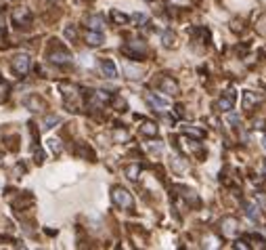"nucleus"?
I'll return each mask as SVG.
<instances>
[{"label":"nucleus","instance_id":"nucleus-14","mask_svg":"<svg viewBox=\"0 0 266 250\" xmlns=\"http://www.w3.org/2000/svg\"><path fill=\"white\" fill-rule=\"evenodd\" d=\"M140 132L147 137H157V126L153 122H143V126H140Z\"/></svg>","mask_w":266,"mask_h":250},{"label":"nucleus","instance_id":"nucleus-17","mask_svg":"<svg viewBox=\"0 0 266 250\" xmlns=\"http://www.w3.org/2000/svg\"><path fill=\"white\" fill-rule=\"evenodd\" d=\"M182 132H184V135H189V137H195V139H201L203 137V130L193 128V126H182Z\"/></svg>","mask_w":266,"mask_h":250},{"label":"nucleus","instance_id":"nucleus-6","mask_svg":"<svg viewBox=\"0 0 266 250\" xmlns=\"http://www.w3.org/2000/svg\"><path fill=\"white\" fill-rule=\"evenodd\" d=\"M13 23L19 25V28H23V25H30V23H32V13H30V8H25V6L15 8V11H13Z\"/></svg>","mask_w":266,"mask_h":250},{"label":"nucleus","instance_id":"nucleus-1","mask_svg":"<svg viewBox=\"0 0 266 250\" xmlns=\"http://www.w3.org/2000/svg\"><path fill=\"white\" fill-rule=\"evenodd\" d=\"M111 200L118 208L122 210H132V206H134V198H132V193L128 189H124V187L115 185L111 189Z\"/></svg>","mask_w":266,"mask_h":250},{"label":"nucleus","instance_id":"nucleus-27","mask_svg":"<svg viewBox=\"0 0 266 250\" xmlns=\"http://www.w3.org/2000/svg\"><path fill=\"white\" fill-rule=\"evenodd\" d=\"M36 162H38V164H42V162H44V154H42L40 149H36Z\"/></svg>","mask_w":266,"mask_h":250},{"label":"nucleus","instance_id":"nucleus-31","mask_svg":"<svg viewBox=\"0 0 266 250\" xmlns=\"http://www.w3.org/2000/svg\"><path fill=\"white\" fill-rule=\"evenodd\" d=\"M52 2H57V0H52Z\"/></svg>","mask_w":266,"mask_h":250},{"label":"nucleus","instance_id":"nucleus-30","mask_svg":"<svg viewBox=\"0 0 266 250\" xmlns=\"http://www.w3.org/2000/svg\"><path fill=\"white\" fill-rule=\"evenodd\" d=\"M262 145H264V149H266V135H264V139H262Z\"/></svg>","mask_w":266,"mask_h":250},{"label":"nucleus","instance_id":"nucleus-29","mask_svg":"<svg viewBox=\"0 0 266 250\" xmlns=\"http://www.w3.org/2000/svg\"><path fill=\"white\" fill-rule=\"evenodd\" d=\"M262 168H264V177H266V160H264V162H262Z\"/></svg>","mask_w":266,"mask_h":250},{"label":"nucleus","instance_id":"nucleus-9","mask_svg":"<svg viewBox=\"0 0 266 250\" xmlns=\"http://www.w3.org/2000/svg\"><path fill=\"white\" fill-rule=\"evenodd\" d=\"M84 40H86L88 47H101L105 38H103V32H99V30H88L86 36H84Z\"/></svg>","mask_w":266,"mask_h":250},{"label":"nucleus","instance_id":"nucleus-3","mask_svg":"<svg viewBox=\"0 0 266 250\" xmlns=\"http://www.w3.org/2000/svg\"><path fill=\"white\" fill-rule=\"evenodd\" d=\"M30 69H32V57L30 55H25V53H21V55H17L13 59V71L17 76H25V74H30Z\"/></svg>","mask_w":266,"mask_h":250},{"label":"nucleus","instance_id":"nucleus-2","mask_svg":"<svg viewBox=\"0 0 266 250\" xmlns=\"http://www.w3.org/2000/svg\"><path fill=\"white\" fill-rule=\"evenodd\" d=\"M124 55H128L130 59H143L147 55V47H145V42H138V40H132L128 42L126 47L122 49Z\"/></svg>","mask_w":266,"mask_h":250},{"label":"nucleus","instance_id":"nucleus-22","mask_svg":"<svg viewBox=\"0 0 266 250\" xmlns=\"http://www.w3.org/2000/svg\"><path fill=\"white\" fill-rule=\"evenodd\" d=\"M55 124H59V116H46V120H44V128H52Z\"/></svg>","mask_w":266,"mask_h":250},{"label":"nucleus","instance_id":"nucleus-11","mask_svg":"<svg viewBox=\"0 0 266 250\" xmlns=\"http://www.w3.org/2000/svg\"><path fill=\"white\" fill-rule=\"evenodd\" d=\"M220 227H222V234H224V236H235L239 223H237V219H233V217H226V219H222V223H220Z\"/></svg>","mask_w":266,"mask_h":250},{"label":"nucleus","instance_id":"nucleus-10","mask_svg":"<svg viewBox=\"0 0 266 250\" xmlns=\"http://www.w3.org/2000/svg\"><path fill=\"white\" fill-rule=\"evenodd\" d=\"M101 71L105 78H118V67H115V63L111 59H101Z\"/></svg>","mask_w":266,"mask_h":250},{"label":"nucleus","instance_id":"nucleus-23","mask_svg":"<svg viewBox=\"0 0 266 250\" xmlns=\"http://www.w3.org/2000/svg\"><path fill=\"white\" fill-rule=\"evenodd\" d=\"M65 38L67 40H76L78 38V32H76L74 25H67V28H65Z\"/></svg>","mask_w":266,"mask_h":250},{"label":"nucleus","instance_id":"nucleus-19","mask_svg":"<svg viewBox=\"0 0 266 250\" xmlns=\"http://www.w3.org/2000/svg\"><path fill=\"white\" fill-rule=\"evenodd\" d=\"M124 71L128 74V78H140V69H138V67H132L130 63L124 65Z\"/></svg>","mask_w":266,"mask_h":250},{"label":"nucleus","instance_id":"nucleus-13","mask_svg":"<svg viewBox=\"0 0 266 250\" xmlns=\"http://www.w3.org/2000/svg\"><path fill=\"white\" fill-rule=\"evenodd\" d=\"M260 101H262L260 95H254L252 91L243 93V110H252V105H254V103H260Z\"/></svg>","mask_w":266,"mask_h":250},{"label":"nucleus","instance_id":"nucleus-16","mask_svg":"<svg viewBox=\"0 0 266 250\" xmlns=\"http://www.w3.org/2000/svg\"><path fill=\"white\" fill-rule=\"evenodd\" d=\"M111 19L118 23V25H124V23H128V21H130V17H128V15H124V13H120V11H111Z\"/></svg>","mask_w":266,"mask_h":250},{"label":"nucleus","instance_id":"nucleus-21","mask_svg":"<svg viewBox=\"0 0 266 250\" xmlns=\"http://www.w3.org/2000/svg\"><path fill=\"white\" fill-rule=\"evenodd\" d=\"M247 217L250 219H260V212H258V206H254V204H247Z\"/></svg>","mask_w":266,"mask_h":250},{"label":"nucleus","instance_id":"nucleus-28","mask_svg":"<svg viewBox=\"0 0 266 250\" xmlns=\"http://www.w3.org/2000/svg\"><path fill=\"white\" fill-rule=\"evenodd\" d=\"M0 30H4V21H2V11H0Z\"/></svg>","mask_w":266,"mask_h":250},{"label":"nucleus","instance_id":"nucleus-8","mask_svg":"<svg viewBox=\"0 0 266 250\" xmlns=\"http://www.w3.org/2000/svg\"><path fill=\"white\" fill-rule=\"evenodd\" d=\"M233 107H235V93H233V91H226V93L218 99V110H220V112H230Z\"/></svg>","mask_w":266,"mask_h":250},{"label":"nucleus","instance_id":"nucleus-20","mask_svg":"<svg viewBox=\"0 0 266 250\" xmlns=\"http://www.w3.org/2000/svg\"><path fill=\"white\" fill-rule=\"evenodd\" d=\"M6 97H8V82H4V80L0 78V103H2Z\"/></svg>","mask_w":266,"mask_h":250},{"label":"nucleus","instance_id":"nucleus-15","mask_svg":"<svg viewBox=\"0 0 266 250\" xmlns=\"http://www.w3.org/2000/svg\"><path fill=\"white\" fill-rule=\"evenodd\" d=\"M25 105H28V107L32 105V107H34L32 112H42V110H44V103H42V99H38V97H34V95L30 97V99H25Z\"/></svg>","mask_w":266,"mask_h":250},{"label":"nucleus","instance_id":"nucleus-7","mask_svg":"<svg viewBox=\"0 0 266 250\" xmlns=\"http://www.w3.org/2000/svg\"><path fill=\"white\" fill-rule=\"evenodd\" d=\"M159 88H162V93H166V95H178V82H176L174 78H170V76H164L162 78V82H159Z\"/></svg>","mask_w":266,"mask_h":250},{"label":"nucleus","instance_id":"nucleus-18","mask_svg":"<svg viewBox=\"0 0 266 250\" xmlns=\"http://www.w3.org/2000/svg\"><path fill=\"white\" fill-rule=\"evenodd\" d=\"M126 175H128V179H132V181H136L138 175H140V166H138V164L128 166V168H126Z\"/></svg>","mask_w":266,"mask_h":250},{"label":"nucleus","instance_id":"nucleus-4","mask_svg":"<svg viewBox=\"0 0 266 250\" xmlns=\"http://www.w3.org/2000/svg\"><path fill=\"white\" fill-rule=\"evenodd\" d=\"M48 61H52V63H57V65H67V63H72V53L65 51L63 47L50 49L48 51Z\"/></svg>","mask_w":266,"mask_h":250},{"label":"nucleus","instance_id":"nucleus-25","mask_svg":"<svg viewBox=\"0 0 266 250\" xmlns=\"http://www.w3.org/2000/svg\"><path fill=\"white\" fill-rule=\"evenodd\" d=\"M164 40H166V42H164V44H166V47H172V44H174V42H172V40H174V36H170V34H166V36H164Z\"/></svg>","mask_w":266,"mask_h":250},{"label":"nucleus","instance_id":"nucleus-12","mask_svg":"<svg viewBox=\"0 0 266 250\" xmlns=\"http://www.w3.org/2000/svg\"><path fill=\"white\" fill-rule=\"evenodd\" d=\"M86 25H88V30H103L105 28V17L103 15H90V17H86Z\"/></svg>","mask_w":266,"mask_h":250},{"label":"nucleus","instance_id":"nucleus-26","mask_svg":"<svg viewBox=\"0 0 266 250\" xmlns=\"http://www.w3.org/2000/svg\"><path fill=\"white\" fill-rule=\"evenodd\" d=\"M237 248H243V250H247V248H250V244H247L245 242V240H237V244H235Z\"/></svg>","mask_w":266,"mask_h":250},{"label":"nucleus","instance_id":"nucleus-5","mask_svg":"<svg viewBox=\"0 0 266 250\" xmlns=\"http://www.w3.org/2000/svg\"><path fill=\"white\" fill-rule=\"evenodd\" d=\"M145 101L149 103V107H153L155 112H166L168 107H170V101H168L166 97H159L155 93H147L145 95Z\"/></svg>","mask_w":266,"mask_h":250},{"label":"nucleus","instance_id":"nucleus-24","mask_svg":"<svg viewBox=\"0 0 266 250\" xmlns=\"http://www.w3.org/2000/svg\"><path fill=\"white\" fill-rule=\"evenodd\" d=\"M48 147L55 151V154H59V151H61V143H59L57 139H50V141H48Z\"/></svg>","mask_w":266,"mask_h":250}]
</instances>
